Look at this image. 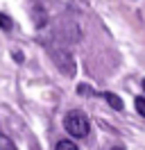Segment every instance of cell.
Listing matches in <instances>:
<instances>
[{
  "mask_svg": "<svg viewBox=\"0 0 145 150\" xmlns=\"http://www.w3.org/2000/svg\"><path fill=\"white\" fill-rule=\"evenodd\" d=\"M52 59L59 64V68H61L66 75H72V71H75V64H72V59L68 52H63V50H52Z\"/></svg>",
  "mask_w": 145,
  "mask_h": 150,
  "instance_id": "7a4b0ae2",
  "label": "cell"
},
{
  "mask_svg": "<svg viewBox=\"0 0 145 150\" xmlns=\"http://www.w3.org/2000/svg\"><path fill=\"white\" fill-rule=\"evenodd\" d=\"M63 127H66V132H68L70 137L84 139V137L91 132V123L82 112H68L66 118H63Z\"/></svg>",
  "mask_w": 145,
  "mask_h": 150,
  "instance_id": "6da1fadb",
  "label": "cell"
},
{
  "mask_svg": "<svg viewBox=\"0 0 145 150\" xmlns=\"http://www.w3.org/2000/svg\"><path fill=\"white\" fill-rule=\"evenodd\" d=\"M77 93H80V96H89V93H93V91H91L89 84H80V86H77Z\"/></svg>",
  "mask_w": 145,
  "mask_h": 150,
  "instance_id": "ba28073f",
  "label": "cell"
},
{
  "mask_svg": "<svg viewBox=\"0 0 145 150\" xmlns=\"http://www.w3.org/2000/svg\"><path fill=\"white\" fill-rule=\"evenodd\" d=\"M11 25H14V23H11V18H9L7 14H0V30H11Z\"/></svg>",
  "mask_w": 145,
  "mask_h": 150,
  "instance_id": "8992f818",
  "label": "cell"
},
{
  "mask_svg": "<svg viewBox=\"0 0 145 150\" xmlns=\"http://www.w3.org/2000/svg\"><path fill=\"white\" fill-rule=\"evenodd\" d=\"M143 89H145V80H143Z\"/></svg>",
  "mask_w": 145,
  "mask_h": 150,
  "instance_id": "30bf717a",
  "label": "cell"
},
{
  "mask_svg": "<svg viewBox=\"0 0 145 150\" xmlns=\"http://www.w3.org/2000/svg\"><path fill=\"white\" fill-rule=\"evenodd\" d=\"M0 150H18L14 146V141L9 139L7 134H2V132H0Z\"/></svg>",
  "mask_w": 145,
  "mask_h": 150,
  "instance_id": "277c9868",
  "label": "cell"
},
{
  "mask_svg": "<svg viewBox=\"0 0 145 150\" xmlns=\"http://www.w3.org/2000/svg\"><path fill=\"white\" fill-rule=\"evenodd\" d=\"M134 105H136V112H138V114L145 118V98H143V96H136Z\"/></svg>",
  "mask_w": 145,
  "mask_h": 150,
  "instance_id": "5b68a950",
  "label": "cell"
},
{
  "mask_svg": "<svg viewBox=\"0 0 145 150\" xmlns=\"http://www.w3.org/2000/svg\"><path fill=\"white\" fill-rule=\"evenodd\" d=\"M104 100H107L109 105H111V107H113V109H118V112H120V109H122V100H120V98H118L116 93H104Z\"/></svg>",
  "mask_w": 145,
  "mask_h": 150,
  "instance_id": "3957f363",
  "label": "cell"
},
{
  "mask_svg": "<svg viewBox=\"0 0 145 150\" xmlns=\"http://www.w3.org/2000/svg\"><path fill=\"white\" fill-rule=\"evenodd\" d=\"M57 150H80L77 148V146H75V143H72V141H59V143H57Z\"/></svg>",
  "mask_w": 145,
  "mask_h": 150,
  "instance_id": "52a82bcc",
  "label": "cell"
},
{
  "mask_svg": "<svg viewBox=\"0 0 145 150\" xmlns=\"http://www.w3.org/2000/svg\"><path fill=\"white\" fill-rule=\"evenodd\" d=\"M113 150H125V146H116V148H113Z\"/></svg>",
  "mask_w": 145,
  "mask_h": 150,
  "instance_id": "9c48e42d",
  "label": "cell"
}]
</instances>
